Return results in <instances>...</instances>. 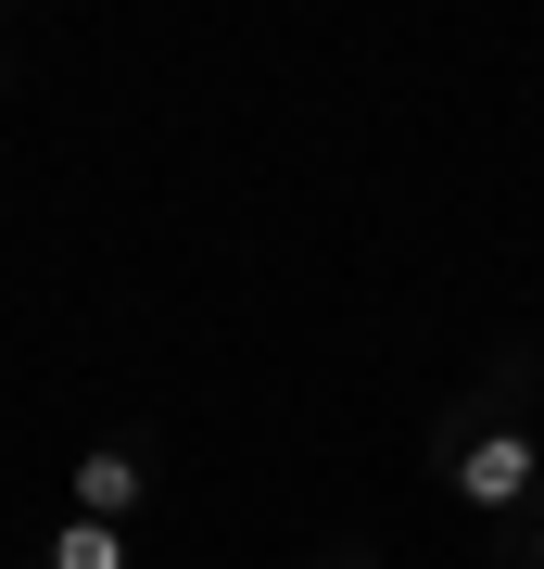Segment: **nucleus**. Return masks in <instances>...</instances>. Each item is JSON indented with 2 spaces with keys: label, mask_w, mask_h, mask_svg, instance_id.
Returning <instances> with one entry per match:
<instances>
[{
  "label": "nucleus",
  "mask_w": 544,
  "mask_h": 569,
  "mask_svg": "<svg viewBox=\"0 0 544 569\" xmlns=\"http://www.w3.org/2000/svg\"><path fill=\"white\" fill-rule=\"evenodd\" d=\"M431 468H444L456 507H494V519H506V507H532V493H544V430H520L506 406H468L444 443H431Z\"/></svg>",
  "instance_id": "nucleus-1"
},
{
  "label": "nucleus",
  "mask_w": 544,
  "mask_h": 569,
  "mask_svg": "<svg viewBox=\"0 0 544 569\" xmlns=\"http://www.w3.org/2000/svg\"><path fill=\"white\" fill-rule=\"evenodd\" d=\"M140 481H152L140 456H127V443H101V456L77 468V519H115V531H127V519H140Z\"/></svg>",
  "instance_id": "nucleus-2"
},
{
  "label": "nucleus",
  "mask_w": 544,
  "mask_h": 569,
  "mask_svg": "<svg viewBox=\"0 0 544 569\" xmlns=\"http://www.w3.org/2000/svg\"><path fill=\"white\" fill-rule=\"evenodd\" d=\"M39 569H127V531H115V519H63Z\"/></svg>",
  "instance_id": "nucleus-3"
},
{
  "label": "nucleus",
  "mask_w": 544,
  "mask_h": 569,
  "mask_svg": "<svg viewBox=\"0 0 544 569\" xmlns=\"http://www.w3.org/2000/svg\"><path fill=\"white\" fill-rule=\"evenodd\" d=\"M532 569H544V519H532Z\"/></svg>",
  "instance_id": "nucleus-4"
}]
</instances>
